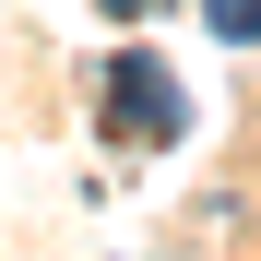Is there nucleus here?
Returning <instances> with one entry per match:
<instances>
[{
	"mask_svg": "<svg viewBox=\"0 0 261 261\" xmlns=\"http://www.w3.org/2000/svg\"><path fill=\"white\" fill-rule=\"evenodd\" d=\"M107 130H130V143H178V130H190V95H178V71L130 48V60L107 71Z\"/></svg>",
	"mask_w": 261,
	"mask_h": 261,
	"instance_id": "obj_1",
	"label": "nucleus"
},
{
	"mask_svg": "<svg viewBox=\"0 0 261 261\" xmlns=\"http://www.w3.org/2000/svg\"><path fill=\"white\" fill-rule=\"evenodd\" d=\"M214 12V36H226V48H261V0H202Z\"/></svg>",
	"mask_w": 261,
	"mask_h": 261,
	"instance_id": "obj_2",
	"label": "nucleus"
},
{
	"mask_svg": "<svg viewBox=\"0 0 261 261\" xmlns=\"http://www.w3.org/2000/svg\"><path fill=\"white\" fill-rule=\"evenodd\" d=\"M107 12H154V0H107Z\"/></svg>",
	"mask_w": 261,
	"mask_h": 261,
	"instance_id": "obj_3",
	"label": "nucleus"
}]
</instances>
